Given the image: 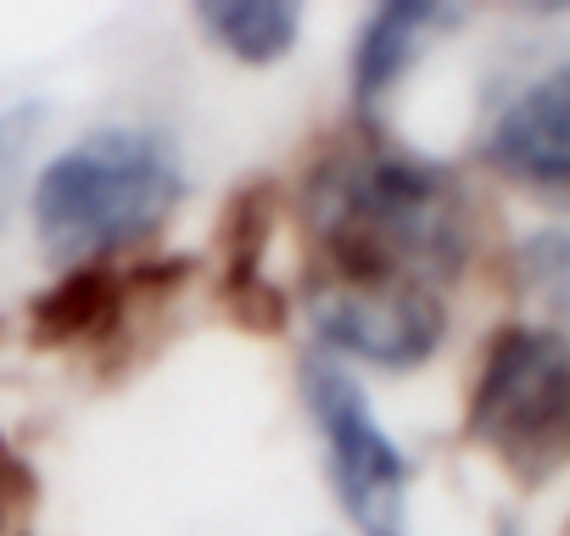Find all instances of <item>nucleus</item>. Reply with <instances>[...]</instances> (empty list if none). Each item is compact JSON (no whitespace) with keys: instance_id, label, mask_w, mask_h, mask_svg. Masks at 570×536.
Instances as JSON below:
<instances>
[{"instance_id":"f257e3e1","label":"nucleus","mask_w":570,"mask_h":536,"mask_svg":"<svg viewBox=\"0 0 570 536\" xmlns=\"http://www.w3.org/2000/svg\"><path fill=\"white\" fill-rule=\"evenodd\" d=\"M308 229L331 275L420 280L442 291L470 251V201L448 168L364 140L314 168Z\"/></svg>"},{"instance_id":"f03ea898","label":"nucleus","mask_w":570,"mask_h":536,"mask_svg":"<svg viewBox=\"0 0 570 536\" xmlns=\"http://www.w3.org/2000/svg\"><path fill=\"white\" fill-rule=\"evenodd\" d=\"M179 157L157 129L107 123L57 151L35 179V229L51 257L90 268L140 246L179 201Z\"/></svg>"},{"instance_id":"7ed1b4c3","label":"nucleus","mask_w":570,"mask_h":536,"mask_svg":"<svg viewBox=\"0 0 570 536\" xmlns=\"http://www.w3.org/2000/svg\"><path fill=\"white\" fill-rule=\"evenodd\" d=\"M470 436L520 480L570 464V336L553 325H503L481 358Z\"/></svg>"},{"instance_id":"20e7f679","label":"nucleus","mask_w":570,"mask_h":536,"mask_svg":"<svg viewBox=\"0 0 570 536\" xmlns=\"http://www.w3.org/2000/svg\"><path fill=\"white\" fill-rule=\"evenodd\" d=\"M303 397L325 436L336 503L358 525V536H409V486H414L409 453L381 430L353 375L336 358L314 353L303 364Z\"/></svg>"},{"instance_id":"39448f33","label":"nucleus","mask_w":570,"mask_h":536,"mask_svg":"<svg viewBox=\"0 0 570 536\" xmlns=\"http://www.w3.org/2000/svg\"><path fill=\"white\" fill-rule=\"evenodd\" d=\"M308 319L325 336V347L375 369H420L448 336V308L436 286L331 275V268L308 291Z\"/></svg>"},{"instance_id":"423d86ee","label":"nucleus","mask_w":570,"mask_h":536,"mask_svg":"<svg viewBox=\"0 0 570 536\" xmlns=\"http://www.w3.org/2000/svg\"><path fill=\"white\" fill-rule=\"evenodd\" d=\"M487 168L525 185L542 201L570 207V68L531 79L481 140Z\"/></svg>"},{"instance_id":"0eeeda50","label":"nucleus","mask_w":570,"mask_h":536,"mask_svg":"<svg viewBox=\"0 0 570 536\" xmlns=\"http://www.w3.org/2000/svg\"><path fill=\"white\" fill-rule=\"evenodd\" d=\"M459 18H464L459 7H425V0L375 7L358 29V46H353V101H358V112H375L409 79V68L436 46V34H448Z\"/></svg>"},{"instance_id":"6e6552de","label":"nucleus","mask_w":570,"mask_h":536,"mask_svg":"<svg viewBox=\"0 0 570 536\" xmlns=\"http://www.w3.org/2000/svg\"><path fill=\"white\" fill-rule=\"evenodd\" d=\"M196 18L213 46H224L235 62H252V68L279 62L303 29V12L292 0H218V7H202Z\"/></svg>"},{"instance_id":"1a4fd4ad","label":"nucleus","mask_w":570,"mask_h":536,"mask_svg":"<svg viewBox=\"0 0 570 536\" xmlns=\"http://www.w3.org/2000/svg\"><path fill=\"white\" fill-rule=\"evenodd\" d=\"M118 314H124L118 275L90 262V268H73L57 291H46L35 302V336L40 341H90L107 325H118Z\"/></svg>"},{"instance_id":"9d476101","label":"nucleus","mask_w":570,"mask_h":536,"mask_svg":"<svg viewBox=\"0 0 570 536\" xmlns=\"http://www.w3.org/2000/svg\"><path fill=\"white\" fill-rule=\"evenodd\" d=\"M514 280L531 302L570 314V224H548L520 240L514 251Z\"/></svg>"},{"instance_id":"9b49d317","label":"nucleus","mask_w":570,"mask_h":536,"mask_svg":"<svg viewBox=\"0 0 570 536\" xmlns=\"http://www.w3.org/2000/svg\"><path fill=\"white\" fill-rule=\"evenodd\" d=\"M29 503H35V475L23 469V458L7 441H0V525H12Z\"/></svg>"},{"instance_id":"f8f14e48","label":"nucleus","mask_w":570,"mask_h":536,"mask_svg":"<svg viewBox=\"0 0 570 536\" xmlns=\"http://www.w3.org/2000/svg\"><path fill=\"white\" fill-rule=\"evenodd\" d=\"M498 536H520V530H514V525H498Z\"/></svg>"}]
</instances>
